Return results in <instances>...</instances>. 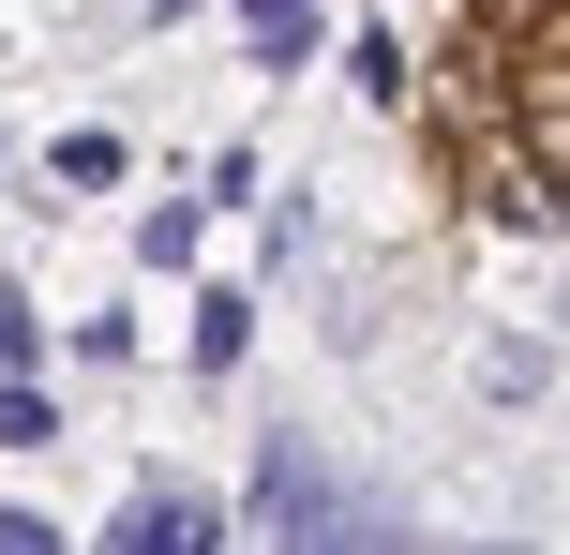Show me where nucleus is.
<instances>
[{
	"label": "nucleus",
	"mask_w": 570,
	"mask_h": 555,
	"mask_svg": "<svg viewBox=\"0 0 570 555\" xmlns=\"http://www.w3.org/2000/svg\"><path fill=\"white\" fill-rule=\"evenodd\" d=\"M240 511H256V541H391V496H345L301 436L256 450V496H240Z\"/></svg>",
	"instance_id": "obj_1"
},
{
	"label": "nucleus",
	"mask_w": 570,
	"mask_h": 555,
	"mask_svg": "<svg viewBox=\"0 0 570 555\" xmlns=\"http://www.w3.org/2000/svg\"><path fill=\"white\" fill-rule=\"evenodd\" d=\"M106 541H120V555H196V541H226V511H210L196 480H136Z\"/></svg>",
	"instance_id": "obj_2"
},
{
	"label": "nucleus",
	"mask_w": 570,
	"mask_h": 555,
	"mask_svg": "<svg viewBox=\"0 0 570 555\" xmlns=\"http://www.w3.org/2000/svg\"><path fill=\"white\" fill-rule=\"evenodd\" d=\"M495 226H570V166H525V150H495Z\"/></svg>",
	"instance_id": "obj_3"
},
{
	"label": "nucleus",
	"mask_w": 570,
	"mask_h": 555,
	"mask_svg": "<svg viewBox=\"0 0 570 555\" xmlns=\"http://www.w3.org/2000/svg\"><path fill=\"white\" fill-rule=\"evenodd\" d=\"M240 16H256V76H301V60H315V16H331V0H240Z\"/></svg>",
	"instance_id": "obj_4"
},
{
	"label": "nucleus",
	"mask_w": 570,
	"mask_h": 555,
	"mask_svg": "<svg viewBox=\"0 0 570 555\" xmlns=\"http://www.w3.org/2000/svg\"><path fill=\"white\" fill-rule=\"evenodd\" d=\"M46 180H60V196H120V180H136V150H120V136H60Z\"/></svg>",
	"instance_id": "obj_5"
},
{
	"label": "nucleus",
	"mask_w": 570,
	"mask_h": 555,
	"mask_svg": "<svg viewBox=\"0 0 570 555\" xmlns=\"http://www.w3.org/2000/svg\"><path fill=\"white\" fill-rule=\"evenodd\" d=\"M46 436H60V406L16 376V360H0V450H46Z\"/></svg>",
	"instance_id": "obj_6"
},
{
	"label": "nucleus",
	"mask_w": 570,
	"mask_h": 555,
	"mask_svg": "<svg viewBox=\"0 0 570 555\" xmlns=\"http://www.w3.org/2000/svg\"><path fill=\"white\" fill-rule=\"evenodd\" d=\"M465 16H481L495 46H525V30H556V0H465Z\"/></svg>",
	"instance_id": "obj_7"
},
{
	"label": "nucleus",
	"mask_w": 570,
	"mask_h": 555,
	"mask_svg": "<svg viewBox=\"0 0 570 555\" xmlns=\"http://www.w3.org/2000/svg\"><path fill=\"white\" fill-rule=\"evenodd\" d=\"M60 526H46V511H30V496H0V555H46Z\"/></svg>",
	"instance_id": "obj_8"
},
{
	"label": "nucleus",
	"mask_w": 570,
	"mask_h": 555,
	"mask_svg": "<svg viewBox=\"0 0 570 555\" xmlns=\"http://www.w3.org/2000/svg\"><path fill=\"white\" fill-rule=\"evenodd\" d=\"M0 360H30V300L16 286H0Z\"/></svg>",
	"instance_id": "obj_9"
}]
</instances>
